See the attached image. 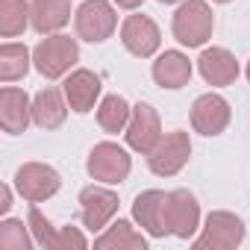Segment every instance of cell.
Here are the masks:
<instances>
[{
	"instance_id": "obj_1",
	"label": "cell",
	"mask_w": 250,
	"mask_h": 250,
	"mask_svg": "<svg viewBox=\"0 0 250 250\" xmlns=\"http://www.w3.org/2000/svg\"><path fill=\"white\" fill-rule=\"evenodd\" d=\"M77 62H80V44L71 36L50 33L33 47V68L44 80H59V77L71 74V68Z\"/></svg>"
},
{
	"instance_id": "obj_2",
	"label": "cell",
	"mask_w": 250,
	"mask_h": 250,
	"mask_svg": "<svg viewBox=\"0 0 250 250\" xmlns=\"http://www.w3.org/2000/svg\"><path fill=\"white\" fill-rule=\"evenodd\" d=\"M215 15L206 0H183L171 18V33L183 47H203L212 39Z\"/></svg>"
},
{
	"instance_id": "obj_3",
	"label": "cell",
	"mask_w": 250,
	"mask_h": 250,
	"mask_svg": "<svg viewBox=\"0 0 250 250\" xmlns=\"http://www.w3.org/2000/svg\"><path fill=\"white\" fill-rule=\"evenodd\" d=\"M85 171L94 183H106V186H121L133 171V159L127 153V147H121L115 142H97L88 150L85 159Z\"/></svg>"
},
{
	"instance_id": "obj_4",
	"label": "cell",
	"mask_w": 250,
	"mask_h": 250,
	"mask_svg": "<svg viewBox=\"0 0 250 250\" xmlns=\"http://www.w3.org/2000/svg\"><path fill=\"white\" fill-rule=\"evenodd\" d=\"M244 221L235 212L215 209L206 215L203 232L194 238V250H232L244 241Z\"/></svg>"
},
{
	"instance_id": "obj_5",
	"label": "cell",
	"mask_w": 250,
	"mask_h": 250,
	"mask_svg": "<svg viewBox=\"0 0 250 250\" xmlns=\"http://www.w3.org/2000/svg\"><path fill=\"white\" fill-rule=\"evenodd\" d=\"M74 27H77V39L88 44H100L115 33L118 12L109 0H83L74 12Z\"/></svg>"
},
{
	"instance_id": "obj_6",
	"label": "cell",
	"mask_w": 250,
	"mask_h": 250,
	"mask_svg": "<svg viewBox=\"0 0 250 250\" xmlns=\"http://www.w3.org/2000/svg\"><path fill=\"white\" fill-rule=\"evenodd\" d=\"M62 188V177L53 165L44 162H24L15 171V191L27 203H44Z\"/></svg>"
},
{
	"instance_id": "obj_7",
	"label": "cell",
	"mask_w": 250,
	"mask_h": 250,
	"mask_svg": "<svg viewBox=\"0 0 250 250\" xmlns=\"http://www.w3.org/2000/svg\"><path fill=\"white\" fill-rule=\"evenodd\" d=\"M188 159H191V139L188 133L174 130V133H165L159 145L147 153V168L156 177H174L188 165Z\"/></svg>"
},
{
	"instance_id": "obj_8",
	"label": "cell",
	"mask_w": 250,
	"mask_h": 250,
	"mask_svg": "<svg viewBox=\"0 0 250 250\" xmlns=\"http://www.w3.org/2000/svg\"><path fill=\"white\" fill-rule=\"evenodd\" d=\"M165 224H168V232L177 235V238H191L197 232V227H200V203L188 188L168 191Z\"/></svg>"
},
{
	"instance_id": "obj_9",
	"label": "cell",
	"mask_w": 250,
	"mask_h": 250,
	"mask_svg": "<svg viewBox=\"0 0 250 250\" xmlns=\"http://www.w3.org/2000/svg\"><path fill=\"white\" fill-rule=\"evenodd\" d=\"M121 44L127 47V53L139 59H150L162 44V33L150 15L136 12V15H127L121 24Z\"/></svg>"
},
{
	"instance_id": "obj_10",
	"label": "cell",
	"mask_w": 250,
	"mask_h": 250,
	"mask_svg": "<svg viewBox=\"0 0 250 250\" xmlns=\"http://www.w3.org/2000/svg\"><path fill=\"white\" fill-rule=\"evenodd\" d=\"M124 139H127L130 150L147 156L159 145V139H162L159 112L150 103H136L133 106V115H130V124H127V130H124Z\"/></svg>"
},
{
	"instance_id": "obj_11",
	"label": "cell",
	"mask_w": 250,
	"mask_h": 250,
	"mask_svg": "<svg viewBox=\"0 0 250 250\" xmlns=\"http://www.w3.org/2000/svg\"><path fill=\"white\" fill-rule=\"evenodd\" d=\"M118 206H121L118 194L112 188H106V183L103 186H85L80 191V218H83L85 229H91V232L106 229L109 221L115 218Z\"/></svg>"
},
{
	"instance_id": "obj_12",
	"label": "cell",
	"mask_w": 250,
	"mask_h": 250,
	"mask_svg": "<svg viewBox=\"0 0 250 250\" xmlns=\"http://www.w3.org/2000/svg\"><path fill=\"white\" fill-rule=\"evenodd\" d=\"M229 121H232V109H229V103H227L221 94H215V91L200 94V97L191 103V127H194V133H200V136H209V139L221 136V133L229 127Z\"/></svg>"
},
{
	"instance_id": "obj_13",
	"label": "cell",
	"mask_w": 250,
	"mask_h": 250,
	"mask_svg": "<svg viewBox=\"0 0 250 250\" xmlns=\"http://www.w3.org/2000/svg\"><path fill=\"white\" fill-rule=\"evenodd\" d=\"M33 121V100L24 88L15 85H3L0 88V127L9 136H21L27 133Z\"/></svg>"
},
{
	"instance_id": "obj_14",
	"label": "cell",
	"mask_w": 250,
	"mask_h": 250,
	"mask_svg": "<svg viewBox=\"0 0 250 250\" xmlns=\"http://www.w3.org/2000/svg\"><path fill=\"white\" fill-rule=\"evenodd\" d=\"M165 200L168 194L159 188H147L133 200V221L150 235V238H165L168 224H165Z\"/></svg>"
},
{
	"instance_id": "obj_15",
	"label": "cell",
	"mask_w": 250,
	"mask_h": 250,
	"mask_svg": "<svg viewBox=\"0 0 250 250\" xmlns=\"http://www.w3.org/2000/svg\"><path fill=\"white\" fill-rule=\"evenodd\" d=\"M100 88H103V85H100V77H97L94 71H88V68L71 71V74L65 77V85H62L68 106H71L74 112H80V115H85V112L94 109V103H97V97H100Z\"/></svg>"
},
{
	"instance_id": "obj_16",
	"label": "cell",
	"mask_w": 250,
	"mask_h": 250,
	"mask_svg": "<svg viewBox=\"0 0 250 250\" xmlns=\"http://www.w3.org/2000/svg\"><path fill=\"white\" fill-rule=\"evenodd\" d=\"M197 71L215 88L232 85L238 80V62H235V56L227 47H206L200 53V59H197Z\"/></svg>"
},
{
	"instance_id": "obj_17",
	"label": "cell",
	"mask_w": 250,
	"mask_h": 250,
	"mask_svg": "<svg viewBox=\"0 0 250 250\" xmlns=\"http://www.w3.org/2000/svg\"><path fill=\"white\" fill-rule=\"evenodd\" d=\"M191 71H194V68H191V59H188L183 50H165V53H159L156 62H153V68H150L153 83H156L159 88H171V91L188 85Z\"/></svg>"
},
{
	"instance_id": "obj_18",
	"label": "cell",
	"mask_w": 250,
	"mask_h": 250,
	"mask_svg": "<svg viewBox=\"0 0 250 250\" xmlns=\"http://www.w3.org/2000/svg\"><path fill=\"white\" fill-rule=\"evenodd\" d=\"M68 109L71 106L65 100V91L47 85V88H42L33 97V124H36V127H42V130H56V127H62V124H65Z\"/></svg>"
},
{
	"instance_id": "obj_19",
	"label": "cell",
	"mask_w": 250,
	"mask_h": 250,
	"mask_svg": "<svg viewBox=\"0 0 250 250\" xmlns=\"http://www.w3.org/2000/svg\"><path fill=\"white\" fill-rule=\"evenodd\" d=\"M30 18H33V30L39 36L59 33L71 21V0H33Z\"/></svg>"
},
{
	"instance_id": "obj_20",
	"label": "cell",
	"mask_w": 250,
	"mask_h": 250,
	"mask_svg": "<svg viewBox=\"0 0 250 250\" xmlns=\"http://www.w3.org/2000/svg\"><path fill=\"white\" fill-rule=\"evenodd\" d=\"M94 247H100V250H147V238L130 221L118 218L94 238Z\"/></svg>"
},
{
	"instance_id": "obj_21",
	"label": "cell",
	"mask_w": 250,
	"mask_h": 250,
	"mask_svg": "<svg viewBox=\"0 0 250 250\" xmlns=\"http://www.w3.org/2000/svg\"><path fill=\"white\" fill-rule=\"evenodd\" d=\"M130 115H133V106L121 94H106L97 103V124L103 133H124L130 124Z\"/></svg>"
},
{
	"instance_id": "obj_22",
	"label": "cell",
	"mask_w": 250,
	"mask_h": 250,
	"mask_svg": "<svg viewBox=\"0 0 250 250\" xmlns=\"http://www.w3.org/2000/svg\"><path fill=\"white\" fill-rule=\"evenodd\" d=\"M30 68H33V53L27 50V44L6 42L3 47H0V80L3 83L24 80Z\"/></svg>"
},
{
	"instance_id": "obj_23",
	"label": "cell",
	"mask_w": 250,
	"mask_h": 250,
	"mask_svg": "<svg viewBox=\"0 0 250 250\" xmlns=\"http://www.w3.org/2000/svg\"><path fill=\"white\" fill-rule=\"evenodd\" d=\"M27 24H33L27 0H0V36L15 39L27 30Z\"/></svg>"
},
{
	"instance_id": "obj_24",
	"label": "cell",
	"mask_w": 250,
	"mask_h": 250,
	"mask_svg": "<svg viewBox=\"0 0 250 250\" xmlns=\"http://www.w3.org/2000/svg\"><path fill=\"white\" fill-rule=\"evenodd\" d=\"M36 244L30 224L18 221V218H3L0 221V247L6 250H30Z\"/></svg>"
},
{
	"instance_id": "obj_25",
	"label": "cell",
	"mask_w": 250,
	"mask_h": 250,
	"mask_svg": "<svg viewBox=\"0 0 250 250\" xmlns=\"http://www.w3.org/2000/svg\"><path fill=\"white\" fill-rule=\"evenodd\" d=\"M27 224H30V229H33V238H36V244L39 247H50L53 250V244H56V227L42 215V209L33 203L30 206V215H27Z\"/></svg>"
},
{
	"instance_id": "obj_26",
	"label": "cell",
	"mask_w": 250,
	"mask_h": 250,
	"mask_svg": "<svg viewBox=\"0 0 250 250\" xmlns=\"http://www.w3.org/2000/svg\"><path fill=\"white\" fill-rule=\"evenodd\" d=\"M85 250L88 247V238L77 229V227H59V232H56V244H53V250Z\"/></svg>"
},
{
	"instance_id": "obj_27",
	"label": "cell",
	"mask_w": 250,
	"mask_h": 250,
	"mask_svg": "<svg viewBox=\"0 0 250 250\" xmlns=\"http://www.w3.org/2000/svg\"><path fill=\"white\" fill-rule=\"evenodd\" d=\"M9 209H12V188L0 186V215H6Z\"/></svg>"
},
{
	"instance_id": "obj_28",
	"label": "cell",
	"mask_w": 250,
	"mask_h": 250,
	"mask_svg": "<svg viewBox=\"0 0 250 250\" xmlns=\"http://www.w3.org/2000/svg\"><path fill=\"white\" fill-rule=\"evenodd\" d=\"M142 3H145V0H115V6H118V9H130V12L139 9Z\"/></svg>"
},
{
	"instance_id": "obj_29",
	"label": "cell",
	"mask_w": 250,
	"mask_h": 250,
	"mask_svg": "<svg viewBox=\"0 0 250 250\" xmlns=\"http://www.w3.org/2000/svg\"><path fill=\"white\" fill-rule=\"evenodd\" d=\"M159 3L162 6H171V3H180V0H159Z\"/></svg>"
},
{
	"instance_id": "obj_30",
	"label": "cell",
	"mask_w": 250,
	"mask_h": 250,
	"mask_svg": "<svg viewBox=\"0 0 250 250\" xmlns=\"http://www.w3.org/2000/svg\"><path fill=\"white\" fill-rule=\"evenodd\" d=\"M244 74H247V83H250V62H247V68H244Z\"/></svg>"
},
{
	"instance_id": "obj_31",
	"label": "cell",
	"mask_w": 250,
	"mask_h": 250,
	"mask_svg": "<svg viewBox=\"0 0 250 250\" xmlns=\"http://www.w3.org/2000/svg\"><path fill=\"white\" fill-rule=\"evenodd\" d=\"M215 3H229V0H215Z\"/></svg>"
}]
</instances>
